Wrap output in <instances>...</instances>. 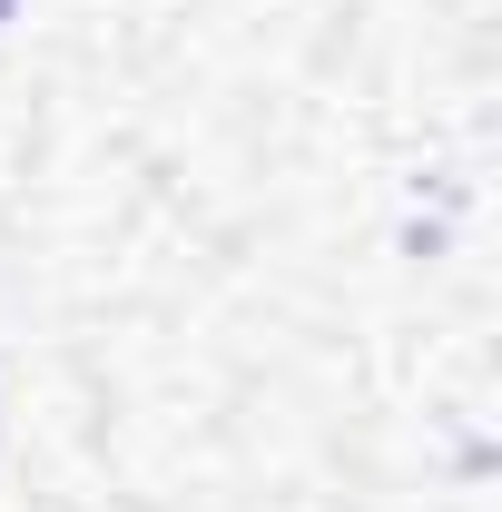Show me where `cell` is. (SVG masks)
<instances>
[{
	"label": "cell",
	"mask_w": 502,
	"mask_h": 512,
	"mask_svg": "<svg viewBox=\"0 0 502 512\" xmlns=\"http://www.w3.org/2000/svg\"><path fill=\"white\" fill-rule=\"evenodd\" d=\"M0 20H10V0H0Z\"/></svg>",
	"instance_id": "obj_1"
}]
</instances>
